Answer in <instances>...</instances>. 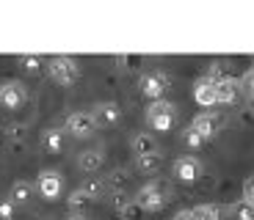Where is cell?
I'll return each instance as SVG.
<instances>
[{
    "label": "cell",
    "mask_w": 254,
    "mask_h": 220,
    "mask_svg": "<svg viewBox=\"0 0 254 220\" xmlns=\"http://www.w3.org/2000/svg\"><path fill=\"white\" fill-rule=\"evenodd\" d=\"M169 201H172V182L158 179V176L149 179L146 184H141L138 193H135V204L144 212H160Z\"/></svg>",
    "instance_id": "1"
},
{
    "label": "cell",
    "mask_w": 254,
    "mask_h": 220,
    "mask_svg": "<svg viewBox=\"0 0 254 220\" xmlns=\"http://www.w3.org/2000/svg\"><path fill=\"white\" fill-rule=\"evenodd\" d=\"M144 119H146V127H149V130H155V132H172L174 124H177V119H180V110H177L174 102L158 99V102H149V105H146Z\"/></svg>",
    "instance_id": "2"
},
{
    "label": "cell",
    "mask_w": 254,
    "mask_h": 220,
    "mask_svg": "<svg viewBox=\"0 0 254 220\" xmlns=\"http://www.w3.org/2000/svg\"><path fill=\"white\" fill-rule=\"evenodd\" d=\"M47 75L58 86H75L77 77H80V63L72 55H53L47 61Z\"/></svg>",
    "instance_id": "3"
},
{
    "label": "cell",
    "mask_w": 254,
    "mask_h": 220,
    "mask_svg": "<svg viewBox=\"0 0 254 220\" xmlns=\"http://www.w3.org/2000/svg\"><path fill=\"white\" fill-rule=\"evenodd\" d=\"M169 86H172V77L166 75L163 69H146L144 75H141V80H138L141 94H144L149 102L163 99V94L169 91Z\"/></svg>",
    "instance_id": "4"
},
{
    "label": "cell",
    "mask_w": 254,
    "mask_h": 220,
    "mask_svg": "<svg viewBox=\"0 0 254 220\" xmlns=\"http://www.w3.org/2000/svg\"><path fill=\"white\" fill-rule=\"evenodd\" d=\"M97 130H100V127H97L91 110H75V113H69L66 121H64V132H69L72 138H77V140L91 138Z\"/></svg>",
    "instance_id": "5"
},
{
    "label": "cell",
    "mask_w": 254,
    "mask_h": 220,
    "mask_svg": "<svg viewBox=\"0 0 254 220\" xmlns=\"http://www.w3.org/2000/svg\"><path fill=\"white\" fill-rule=\"evenodd\" d=\"M224 124H227V116H224L221 110H202V113H196L193 121H190V127H193L204 140L216 138L218 132L224 130Z\"/></svg>",
    "instance_id": "6"
},
{
    "label": "cell",
    "mask_w": 254,
    "mask_h": 220,
    "mask_svg": "<svg viewBox=\"0 0 254 220\" xmlns=\"http://www.w3.org/2000/svg\"><path fill=\"white\" fill-rule=\"evenodd\" d=\"M28 102V86L22 80H6L0 83V107L19 110Z\"/></svg>",
    "instance_id": "7"
},
{
    "label": "cell",
    "mask_w": 254,
    "mask_h": 220,
    "mask_svg": "<svg viewBox=\"0 0 254 220\" xmlns=\"http://www.w3.org/2000/svg\"><path fill=\"white\" fill-rule=\"evenodd\" d=\"M36 190L42 193V198H47V201L61 198V193H64V176H61V171L42 168V171H39V176H36Z\"/></svg>",
    "instance_id": "8"
},
{
    "label": "cell",
    "mask_w": 254,
    "mask_h": 220,
    "mask_svg": "<svg viewBox=\"0 0 254 220\" xmlns=\"http://www.w3.org/2000/svg\"><path fill=\"white\" fill-rule=\"evenodd\" d=\"M202 171H204L202 160L193 157V154H183V157H177V160H174V165H172L174 179H177V182H185V184L196 182L199 176H202Z\"/></svg>",
    "instance_id": "9"
},
{
    "label": "cell",
    "mask_w": 254,
    "mask_h": 220,
    "mask_svg": "<svg viewBox=\"0 0 254 220\" xmlns=\"http://www.w3.org/2000/svg\"><path fill=\"white\" fill-rule=\"evenodd\" d=\"M91 116H94L97 127H114L122 121V105L119 102H97L94 107H91Z\"/></svg>",
    "instance_id": "10"
},
{
    "label": "cell",
    "mask_w": 254,
    "mask_h": 220,
    "mask_svg": "<svg viewBox=\"0 0 254 220\" xmlns=\"http://www.w3.org/2000/svg\"><path fill=\"white\" fill-rule=\"evenodd\" d=\"M193 99H196V105L202 107H216L218 105V94H216V83L210 80V77H199L196 83H193Z\"/></svg>",
    "instance_id": "11"
},
{
    "label": "cell",
    "mask_w": 254,
    "mask_h": 220,
    "mask_svg": "<svg viewBox=\"0 0 254 220\" xmlns=\"http://www.w3.org/2000/svg\"><path fill=\"white\" fill-rule=\"evenodd\" d=\"M130 151H133L135 157L158 154L160 143H158V138H155L152 132H133V138H130Z\"/></svg>",
    "instance_id": "12"
},
{
    "label": "cell",
    "mask_w": 254,
    "mask_h": 220,
    "mask_svg": "<svg viewBox=\"0 0 254 220\" xmlns=\"http://www.w3.org/2000/svg\"><path fill=\"white\" fill-rule=\"evenodd\" d=\"M33 193H36V184L28 182V179H17V182L8 187V195H6V198L19 209V207H28V204L33 201Z\"/></svg>",
    "instance_id": "13"
},
{
    "label": "cell",
    "mask_w": 254,
    "mask_h": 220,
    "mask_svg": "<svg viewBox=\"0 0 254 220\" xmlns=\"http://www.w3.org/2000/svg\"><path fill=\"white\" fill-rule=\"evenodd\" d=\"M102 163H105V151H102L100 146L83 149L80 154H77V168H80L83 174H97V171L102 168Z\"/></svg>",
    "instance_id": "14"
},
{
    "label": "cell",
    "mask_w": 254,
    "mask_h": 220,
    "mask_svg": "<svg viewBox=\"0 0 254 220\" xmlns=\"http://www.w3.org/2000/svg\"><path fill=\"white\" fill-rule=\"evenodd\" d=\"M216 94H218V105H235L243 94L241 77H229V80L216 83Z\"/></svg>",
    "instance_id": "15"
},
{
    "label": "cell",
    "mask_w": 254,
    "mask_h": 220,
    "mask_svg": "<svg viewBox=\"0 0 254 220\" xmlns=\"http://www.w3.org/2000/svg\"><path fill=\"white\" fill-rule=\"evenodd\" d=\"M39 140H42V149H45L47 154H61L64 146H66V132H64L61 127H47Z\"/></svg>",
    "instance_id": "16"
},
{
    "label": "cell",
    "mask_w": 254,
    "mask_h": 220,
    "mask_svg": "<svg viewBox=\"0 0 254 220\" xmlns=\"http://www.w3.org/2000/svg\"><path fill=\"white\" fill-rule=\"evenodd\" d=\"M130 182H133V171L130 168H114L105 176V184H108V190L114 195H125V190L130 187Z\"/></svg>",
    "instance_id": "17"
},
{
    "label": "cell",
    "mask_w": 254,
    "mask_h": 220,
    "mask_svg": "<svg viewBox=\"0 0 254 220\" xmlns=\"http://www.w3.org/2000/svg\"><path fill=\"white\" fill-rule=\"evenodd\" d=\"M114 207L119 212L122 220H141L144 218V209L135 204V198H127V195H114Z\"/></svg>",
    "instance_id": "18"
},
{
    "label": "cell",
    "mask_w": 254,
    "mask_h": 220,
    "mask_svg": "<svg viewBox=\"0 0 254 220\" xmlns=\"http://www.w3.org/2000/svg\"><path fill=\"white\" fill-rule=\"evenodd\" d=\"M204 77H210L213 83H221V80H229L232 75V61H224V58H216V61L207 63V72H204Z\"/></svg>",
    "instance_id": "19"
},
{
    "label": "cell",
    "mask_w": 254,
    "mask_h": 220,
    "mask_svg": "<svg viewBox=\"0 0 254 220\" xmlns=\"http://www.w3.org/2000/svg\"><path fill=\"white\" fill-rule=\"evenodd\" d=\"M80 190L91 198V204L100 201L102 195L108 193V184H105V176H89V179H83Z\"/></svg>",
    "instance_id": "20"
},
{
    "label": "cell",
    "mask_w": 254,
    "mask_h": 220,
    "mask_svg": "<svg viewBox=\"0 0 254 220\" xmlns=\"http://www.w3.org/2000/svg\"><path fill=\"white\" fill-rule=\"evenodd\" d=\"M160 165H163V154H146V157H135V171L141 174H158Z\"/></svg>",
    "instance_id": "21"
},
{
    "label": "cell",
    "mask_w": 254,
    "mask_h": 220,
    "mask_svg": "<svg viewBox=\"0 0 254 220\" xmlns=\"http://www.w3.org/2000/svg\"><path fill=\"white\" fill-rule=\"evenodd\" d=\"M229 218L232 220H254V207L252 204H246L243 198H238V201H232L229 204Z\"/></svg>",
    "instance_id": "22"
},
{
    "label": "cell",
    "mask_w": 254,
    "mask_h": 220,
    "mask_svg": "<svg viewBox=\"0 0 254 220\" xmlns=\"http://www.w3.org/2000/svg\"><path fill=\"white\" fill-rule=\"evenodd\" d=\"M25 132H28V124H22V121H11V124L3 127V135H6L8 143H22Z\"/></svg>",
    "instance_id": "23"
},
{
    "label": "cell",
    "mask_w": 254,
    "mask_h": 220,
    "mask_svg": "<svg viewBox=\"0 0 254 220\" xmlns=\"http://www.w3.org/2000/svg\"><path fill=\"white\" fill-rule=\"evenodd\" d=\"M89 204H91V198L83 193L80 187H75L69 195H66V207H69V212H83V209L89 207Z\"/></svg>",
    "instance_id": "24"
},
{
    "label": "cell",
    "mask_w": 254,
    "mask_h": 220,
    "mask_svg": "<svg viewBox=\"0 0 254 220\" xmlns=\"http://www.w3.org/2000/svg\"><path fill=\"white\" fill-rule=\"evenodd\" d=\"M193 218L196 220H221V209L216 204H199V207H193Z\"/></svg>",
    "instance_id": "25"
},
{
    "label": "cell",
    "mask_w": 254,
    "mask_h": 220,
    "mask_svg": "<svg viewBox=\"0 0 254 220\" xmlns=\"http://www.w3.org/2000/svg\"><path fill=\"white\" fill-rule=\"evenodd\" d=\"M116 63H119L122 69H127V72H138L141 66L146 63V58L144 55H116Z\"/></svg>",
    "instance_id": "26"
},
{
    "label": "cell",
    "mask_w": 254,
    "mask_h": 220,
    "mask_svg": "<svg viewBox=\"0 0 254 220\" xmlns=\"http://www.w3.org/2000/svg\"><path fill=\"white\" fill-rule=\"evenodd\" d=\"M183 143L188 146V149L196 151V149H202V146L207 143V140H204L202 135H199V132L193 130V127H185V130H183Z\"/></svg>",
    "instance_id": "27"
},
{
    "label": "cell",
    "mask_w": 254,
    "mask_h": 220,
    "mask_svg": "<svg viewBox=\"0 0 254 220\" xmlns=\"http://www.w3.org/2000/svg\"><path fill=\"white\" fill-rule=\"evenodd\" d=\"M17 63H19V66H22L25 72H31V75H36V72L45 66V61H42L39 55H19Z\"/></svg>",
    "instance_id": "28"
},
{
    "label": "cell",
    "mask_w": 254,
    "mask_h": 220,
    "mask_svg": "<svg viewBox=\"0 0 254 220\" xmlns=\"http://www.w3.org/2000/svg\"><path fill=\"white\" fill-rule=\"evenodd\" d=\"M241 88H243V94H246L249 105H254V69H249L246 75L241 77Z\"/></svg>",
    "instance_id": "29"
},
{
    "label": "cell",
    "mask_w": 254,
    "mask_h": 220,
    "mask_svg": "<svg viewBox=\"0 0 254 220\" xmlns=\"http://www.w3.org/2000/svg\"><path fill=\"white\" fill-rule=\"evenodd\" d=\"M14 215H17V207L8 198H0V220H14Z\"/></svg>",
    "instance_id": "30"
},
{
    "label": "cell",
    "mask_w": 254,
    "mask_h": 220,
    "mask_svg": "<svg viewBox=\"0 0 254 220\" xmlns=\"http://www.w3.org/2000/svg\"><path fill=\"white\" fill-rule=\"evenodd\" d=\"M241 198H243L246 204H252V207H254V174L249 176L246 182H243V195H241Z\"/></svg>",
    "instance_id": "31"
},
{
    "label": "cell",
    "mask_w": 254,
    "mask_h": 220,
    "mask_svg": "<svg viewBox=\"0 0 254 220\" xmlns=\"http://www.w3.org/2000/svg\"><path fill=\"white\" fill-rule=\"evenodd\" d=\"M172 220H196V218H193V209H180Z\"/></svg>",
    "instance_id": "32"
},
{
    "label": "cell",
    "mask_w": 254,
    "mask_h": 220,
    "mask_svg": "<svg viewBox=\"0 0 254 220\" xmlns=\"http://www.w3.org/2000/svg\"><path fill=\"white\" fill-rule=\"evenodd\" d=\"M64 220H89V215H86V212H69Z\"/></svg>",
    "instance_id": "33"
},
{
    "label": "cell",
    "mask_w": 254,
    "mask_h": 220,
    "mask_svg": "<svg viewBox=\"0 0 254 220\" xmlns=\"http://www.w3.org/2000/svg\"><path fill=\"white\" fill-rule=\"evenodd\" d=\"M42 220H50V218H42Z\"/></svg>",
    "instance_id": "34"
},
{
    "label": "cell",
    "mask_w": 254,
    "mask_h": 220,
    "mask_svg": "<svg viewBox=\"0 0 254 220\" xmlns=\"http://www.w3.org/2000/svg\"><path fill=\"white\" fill-rule=\"evenodd\" d=\"M252 69H254V66H252Z\"/></svg>",
    "instance_id": "35"
}]
</instances>
